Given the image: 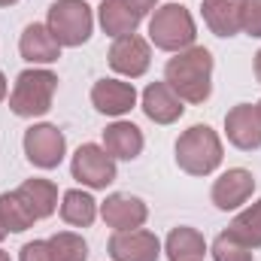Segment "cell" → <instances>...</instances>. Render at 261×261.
<instances>
[{
	"label": "cell",
	"instance_id": "obj_1",
	"mask_svg": "<svg viewBox=\"0 0 261 261\" xmlns=\"http://www.w3.org/2000/svg\"><path fill=\"white\" fill-rule=\"evenodd\" d=\"M213 52L195 43L164 64V82L179 94L182 103H206L213 94Z\"/></svg>",
	"mask_w": 261,
	"mask_h": 261
},
{
	"label": "cell",
	"instance_id": "obj_2",
	"mask_svg": "<svg viewBox=\"0 0 261 261\" xmlns=\"http://www.w3.org/2000/svg\"><path fill=\"white\" fill-rule=\"evenodd\" d=\"M58 91V73L49 67H28L9 88V110L18 119H40L52 110Z\"/></svg>",
	"mask_w": 261,
	"mask_h": 261
},
{
	"label": "cell",
	"instance_id": "obj_3",
	"mask_svg": "<svg viewBox=\"0 0 261 261\" xmlns=\"http://www.w3.org/2000/svg\"><path fill=\"white\" fill-rule=\"evenodd\" d=\"M173 158H176V167L189 176H210L222 167V158H225V146H222V137L210 125H192L189 130H182L176 137V146H173Z\"/></svg>",
	"mask_w": 261,
	"mask_h": 261
},
{
	"label": "cell",
	"instance_id": "obj_4",
	"mask_svg": "<svg viewBox=\"0 0 261 261\" xmlns=\"http://www.w3.org/2000/svg\"><path fill=\"white\" fill-rule=\"evenodd\" d=\"M195 40H197V24H195V15L189 12V6L161 3L149 15V43L155 49L176 55V52L195 46Z\"/></svg>",
	"mask_w": 261,
	"mask_h": 261
},
{
	"label": "cell",
	"instance_id": "obj_5",
	"mask_svg": "<svg viewBox=\"0 0 261 261\" xmlns=\"http://www.w3.org/2000/svg\"><path fill=\"white\" fill-rule=\"evenodd\" d=\"M46 28L64 49H79L94 34V9L85 0H55L49 6Z\"/></svg>",
	"mask_w": 261,
	"mask_h": 261
},
{
	"label": "cell",
	"instance_id": "obj_6",
	"mask_svg": "<svg viewBox=\"0 0 261 261\" xmlns=\"http://www.w3.org/2000/svg\"><path fill=\"white\" fill-rule=\"evenodd\" d=\"M70 173H73V179H76L82 189H88V192H103V189H110V186L116 182L119 167H116V158H113L103 146H97V143H82V146L73 152V158H70Z\"/></svg>",
	"mask_w": 261,
	"mask_h": 261
},
{
	"label": "cell",
	"instance_id": "obj_7",
	"mask_svg": "<svg viewBox=\"0 0 261 261\" xmlns=\"http://www.w3.org/2000/svg\"><path fill=\"white\" fill-rule=\"evenodd\" d=\"M24 158L40 170H55L67 158V137L52 122H34L21 137Z\"/></svg>",
	"mask_w": 261,
	"mask_h": 261
},
{
	"label": "cell",
	"instance_id": "obj_8",
	"mask_svg": "<svg viewBox=\"0 0 261 261\" xmlns=\"http://www.w3.org/2000/svg\"><path fill=\"white\" fill-rule=\"evenodd\" d=\"M107 58L122 79H140L149 73V64H152V43L140 34L119 37V40H113Z\"/></svg>",
	"mask_w": 261,
	"mask_h": 261
},
{
	"label": "cell",
	"instance_id": "obj_9",
	"mask_svg": "<svg viewBox=\"0 0 261 261\" xmlns=\"http://www.w3.org/2000/svg\"><path fill=\"white\" fill-rule=\"evenodd\" d=\"M255 195V176L246 167H228L225 173L216 176L210 197L216 203V210L222 213H237L243 210V203H249V197Z\"/></svg>",
	"mask_w": 261,
	"mask_h": 261
},
{
	"label": "cell",
	"instance_id": "obj_10",
	"mask_svg": "<svg viewBox=\"0 0 261 261\" xmlns=\"http://www.w3.org/2000/svg\"><path fill=\"white\" fill-rule=\"evenodd\" d=\"M140 94L134 88V82L128 79H97L91 85V107L100 113V116H110V119H125L130 110L137 107Z\"/></svg>",
	"mask_w": 261,
	"mask_h": 261
},
{
	"label": "cell",
	"instance_id": "obj_11",
	"mask_svg": "<svg viewBox=\"0 0 261 261\" xmlns=\"http://www.w3.org/2000/svg\"><path fill=\"white\" fill-rule=\"evenodd\" d=\"M107 252L113 261H158L164 246L152 231L134 228V231H113Z\"/></svg>",
	"mask_w": 261,
	"mask_h": 261
},
{
	"label": "cell",
	"instance_id": "obj_12",
	"mask_svg": "<svg viewBox=\"0 0 261 261\" xmlns=\"http://www.w3.org/2000/svg\"><path fill=\"white\" fill-rule=\"evenodd\" d=\"M100 219L113 231H134V228H143L149 222V206H146L143 197H137V195L113 192L100 203Z\"/></svg>",
	"mask_w": 261,
	"mask_h": 261
},
{
	"label": "cell",
	"instance_id": "obj_13",
	"mask_svg": "<svg viewBox=\"0 0 261 261\" xmlns=\"http://www.w3.org/2000/svg\"><path fill=\"white\" fill-rule=\"evenodd\" d=\"M225 137L234 149L240 152H255L261 149V116L258 107L252 103H237L225 116Z\"/></svg>",
	"mask_w": 261,
	"mask_h": 261
},
{
	"label": "cell",
	"instance_id": "obj_14",
	"mask_svg": "<svg viewBox=\"0 0 261 261\" xmlns=\"http://www.w3.org/2000/svg\"><path fill=\"white\" fill-rule=\"evenodd\" d=\"M140 110H143L146 119L155 122V125H173V122L182 119L186 103H182L179 94L161 79V82H149V85L143 88V94H140Z\"/></svg>",
	"mask_w": 261,
	"mask_h": 261
},
{
	"label": "cell",
	"instance_id": "obj_15",
	"mask_svg": "<svg viewBox=\"0 0 261 261\" xmlns=\"http://www.w3.org/2000/svg\"><path fill=\"white\" fill-rule=\"evenodd\" d=\"M61 43L55 40V34L46 28V21H34L21 31L18 37V55L31 67H49L61 58Z\"/></svg>",
	"mask_w": 261,
	"mask_h": 261
},
{
	"label": "cell",
	"instance_id": "obj_16",
	"mask_svg": "<svg viewBox=\"0 0 261 261\" xmlns=\"http://www.w3.org/2000/svg\"><path fill=\"white\" fill-rule=\"evenodd\" d=\"M100 146H103L116 161H134V158H140V152H143V146H146V137H143V130L137 128L134 122L116 119L113 125H107Z\"/></svg>",
	"mask_w": 261,
	"mask_h": 261
},
{
	"label": "cell",
	"instance_id": "obj_17",
	"mask_svg": "<svg viewBox=\"0 0 261 261\" xmlns=\"http://www.w3.org/2000/svg\"><path fill=\"white\" fill-rule=\"evenodd\" d=\"M140 21H143V15L130 6L128 0H100V6H97V24L113 40L137 34Z\"/></svg>",
	"mask_w": 261,
	"mask_h": 261
},
{
	"label": "cell",
	"instance_id": "obj_18",
	"mask_svg": "<svg viewBox=\"0 0 261 261\" xmlns=\"http://www.w3.org/2000/svg\"><path fill=\"white\" fill-rule=\"evenodd\" d=\"M161 246H164L167 261H203V255L210 252L206 237H203L197 228H192V225H179V228H173Z\"/></svg>",
	"mask_w": 261,
	"mask_h": 261
},
{
	"label": "cell",
	"instance_id": "obj_19",
	"mask_svg": "<svg viewBox=\"0 0 261 261\" xmlns=\"http://www.w3.org/2000/svg\"><path fill=\"white\" fill-rule=\"evenodd\" d=\"M58 213H61L64 225H70V228H91L100 216V203L94 200V195L88 189H70L61 195Z\"/></svg>",
	"mask_w": 261,
	"mask_h": 261
},
{
	"label": "cell",
	"instance_id": "obj_20",
	"mask_svg": "<svg viewBox=\"0 0 261 261\" xmlns=\"http://www.w3.org/2000/svg\"><path fill=\"white\" fill-rule=\"evenodd\" d=\"M203 24L210 28V34L228 40L240 34V0H203L200 6Z\"/></svg>",
	"mask_w": 261,
	"mask_h": 261
},
{
	"label": "cell",
	"instance_id": "obj_21",
	"mask_svg": "<svg viewBox=\"0 0 261 261\" xmlns=\"http://www.w3.org/2000/svg\"><path fill=\"white\" fill-rule=\"evenodd\" d=\"M15 192H18L21 200L31 206V213L37 216V222L55 216V210H58V186H55L52 179L34 176V179H24Z\"/></svg>",
	"mask_w": 261,
	"mask_h": 261
},
{
	"label": "cell",
	"instance_id": "obj_22",
	"mask_svg": "<svg viewBox=\"0 0 261 261\" xmlns=\"http://www.w3.org/2000/svg\"><path fill=\"white\" fill-rule=\"evenodd\" d=\"M228 231H231L237 240H243L249 249H261V197L255 203L237 210V216L231 219Z\"/></svg>",
	"mask_w": 261,
	"mask_h": 261
},
{
	"label": "cell",
	"instance_id": "obj_23",
	"mask_svg": "<svg viewBox=\"0 0 261 261\" xmlns=\"http://www.w3.org/2000/svg\"><path fill=\"white\" fill-rule=\"evenodd\" d=\"M0 219H3L9 234H21V231L34 228V222H37V216L31 213V206L21 200L18 192H3L0 195Z\"/></svg>",
	"mask_w": 261,
	"mask_h": 261
},
{
	"label": "cell",
	"instance_id": "obj_24",
	"mask_svg": "<svg viewBox=\"0 0 261 261\" xmlns=\"http://www.w3.org/2000/svg\"><path fill=\"white\" fill-rule=\"evenodd\" d=\"M52 261H88V243L76 231H58L49 237Z\"/></svg>",
	"mask_w": 261,
	"mask_h": 261
},
{
	"label": "cell",
	"instance_id": "obj_25",
	"mask_svg": "<svg viewBox=\"0 0 261 261\" xmlns=\"http://www.w3.org/2000/svg\"><path fill=\"white\" fill-rule=\"evenodd\" d=\"M210 255H213V261H255V249H249L231 231H222L210 243Z\"/></svg>",
	"mask_w": 261,
	"mask_h": 261
},
{
	"label": "cell",
	"instance_id": "obj_26",
	"mask_svg": "<svg viewBox=\"0 0 261 261\" xmlns=\"http://www.w3.org/2000/svg\"><path fill=\"white\" fill-rule=\"evenodd\" d=\"M240 34L261 40V0H240Z\"/></svg>",
	"mask_w": 261,
	"mask_h": 261
},
{
	"label": "cell",
	"instance_id": "obj_27",
	"mask_svg": "<svg viewBox=\"0 0 261 261\" xmlns=\"http://www.w3.org/2000/svg\"><path fill=\"white\" fill-rule=\"evenodd\" d=\"M18 261H52L49 240H31L18 249Z\"/></svg>",
	"mask_w": 261,
	"mask_h": 261
},
{
	"label": "cell",
	"instance_id": "obj_28",
	"mask_svg": "<svg viewBox=\"0 0 261 261\" xmlns=\"http://www.w3.org/2000/svg\"><path fill=\"white\" fill-rule=\"evenodd\" d=\"M128 3L134 6V9H137V12H140V15H143V18H146L149 12H155V9L161 6V0H128Z\"/></svg>",
	"mask_w": 261,
	"mask_h": 261
},
{
	"label": "cell",
	"instance_id": "obj_29",
	"mask_svg": "<svg viewBox=\"0 0 261 261\" xmlns=\"http://www.w3.org/2000/svg\"><path fill=\"white\" fill-rule=\"evenodd\" d=\"M9 97V82H6V76H3V70H0V103Z\"/></svg>",
	"mask_w": 261,
	"mask_h": 261
},
{
	"label": "cell",
	"instance_id": "obj_30",
	"mask_svg": "<svg viewBox=\"0 0 261 261\" xmlns=\"http://www.w3.org/2000/svg\"><path fill=\"white\" fill-rule=\"evenodd\" d=\"M252 70H255V79H258V85H261V49L255 52V58H252Z\"/></svg>",
	"mask_w": 261,
	"mask_h": 261
},
{
	"label": "cell",
	"instance_id": "obj_31",
	"mask_svg": "<svg viewBox=\"0 0 261 261\" xmlns=\"http://www.w3.org/2000/svg\"><path fill=\"white\" fill-rule=\"evenodd\" d=\"M6 234H9V231H6V225H3V219H0V243L6 240Z\"/></svg>",
	"mask_w": 261,
	"mask_h": 261
},
{
	"label": "cell",
	"instance_id": "obj_32",
	"mask_svg": "<svg viewBox=\"0 0 261 261\" xmlns=\"http://www.w3.org/2000/svg\"><path fill=\"white\" fill-rule=\"evenodd\" d=\"M15 3H18V0H0V6H3V9H6V6H15Z\"/></svg>",
	"mask_w": 261,
	"mask_h": 261
},
{
	"label": "cell",
	"instance_id": "obj_33",
	"mask_svg": "<svg viewBox=\"0 0 261 261\" xmlns=\"http://www.w3.org/2000/svg\"><path fill=\"white\" fill-rule=\"evenodd\" d=\"M0 261H12V258H9V252H3V249H0Z\"/></svg>",
	"mask_w": 261,
	"mask_h": 261
},
{
	"label": "cell",
	"instance_id": "obj_34",
	"mask_svg": "<svg viewBox=\"0 0 261 261\" xmlns=\"http://www.w3.org/2000/svg\"><path fill=\"white\" fill-rule=\"evenodd\" d=\"M255 107H258V116H261V100H258V103H255Z\"/></svg>",
	"mask_w": 261,
	"mask_h": 261
}]
</instances>
